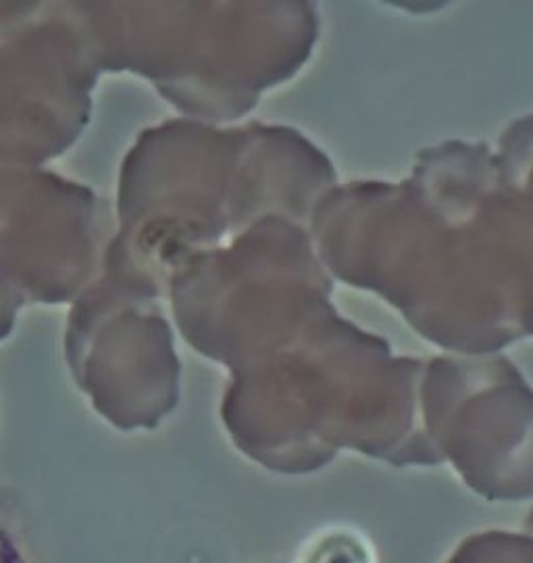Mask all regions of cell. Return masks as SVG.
<instances>
[{
  "label": "cell",
  "instance_id": "cell-1",
  "mask_svg": "<svg viewBox=\"0 0 533 563\" xmlns=\"http://www.w3.org/2000/svg\"><path fill=\"white\" fill-rule=\"evenodd\" d=\"M0 563H34L15 509L0 497Z\"/></svg>",
  "mask_w": 533,
  "mask_h": 563
}]
</instances>
